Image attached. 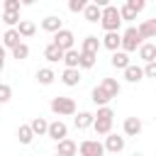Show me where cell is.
<instances>
[{
	"label": "cell",
	"instance_id": "obj_1",
	"mask_svg": "<svg viewBox=\"0 0 156 156\" xmlns=\"http://www.w3.org/2000/svg\"><path fill=\"white\" fill-rule=\"evenodd\" d=\"M119 90H122V85H119V80H117V78H102V83L93 88L90 100L100 107V105H107L110 100H115V98L119 95Z\"/></svg>",
	"mask_w": 156,
	"mask_h": 156
},
{
	"label": "cell",
	"instance_id": "obj_2",
	"mask_svg": "<svg viewBox=\"0 0 156 156\" xmlns=\"http://www.w3.org/2000/svg\"><path fill=\"white\" fill-rule=\"evenodd\" d=\"M112 119H115V112L107 107V105H100L98 107V112L93 115V129H95V134H107V132H112Z\"/></svg>",
	"mask_w": 156,
	"mask_h": 156
},
{
	"label": "cell",
	"instance_id": "obj_3",
	"mask_svg": "<svg viewBox=\"0 0 156 156\" xmlns=\"http://www.w3.org/2000/svg\"><path fill=\"white\" fill-rule=\"evenodd\" d=\"M100 24L105 32H119L122 27V17H119V10L115 5H107L100 10Z\"/></svg>",
	"mask_w": 156,
	"mask_h": 156
},
{
	"label": "cell",
	"instance_id": "obj_4",
	"mask_svg": "<svg viewBox=\"0 0 156 156\" xmlns=\"http://www.w3.org/2000/svg\"><path fill=\"white\" fill-rule=\"evenodd\" d=\"M51 112L54 115H58V117H71V115H76V100L73 98H63V95H56V98H51Z\"/></svg>",
	"mask_w": 156,
	"mask_h": 156
},
{
	"label": "cell",
	"instance_id": "obj_5",
	"mask_svg": "<svg viewBox=\"0 0 156 156\" xmlns=\"http://www.w3.org/2000/svg\"><path fill=\"white\" fill-rule=\"evenodd\" d=\"M141 41H144V39L139 37L136 27H129V29H124V34H119V49L127 51V54H129V51H136Z\"/></svg>",
	"mask_w": 156,
	"mask_h": 156
},
{
	"label": "cell",
	"instance_id": "obj_6",
	"mask_svg": "<svg viewBox=\"0 0 156 156\" xmlns=\"http://www.w3.org/2000/svg\"><path fill=\"white\" fill-rule=\"evenodd\" d=\"M78 151H80V156H102L105 154V146L98 139H85V141L78 144Z\"/></svg>",
	"mask_w": 156,
	"mask_h": 156
},
{
	"label": "cell",
	"instance_id": "obj_7",
	"mask_svg": "<svg viewBox=\"0 0 156 156\" xmlns=\"http://www.w3.org/2000/svg\"><path fill=\"white\" fill-rule=\"evenodd\" d=\"M73 41H76V37H73V32L71 29H58V32H54V44L58 46V49H73Z\"/></svg>",
	"mask_w": 156,
	"mask_h": 156
},
{
	"label": "cell",
	"instance_id": "obj_8",
	"mask_svg": "<svg viewBox=\"0 0 156 156\" xmlns=\"http://www.w3.org/2000/svg\"><path fill=\"white\" fill-rule=\"evenodd\" d=\"M46 136H49V139H54V141H58V139L68 136V127H66V122H61V119L49 122V127H46Z\"/></svg>",
	"mask_w": 156,
	"mask_h": 156
},
{
	"label": "cell",
	"instance_id": "obj_9",
	"mask_svg": "<svg viewBox=\"0 0 156 156\" xmlns=\"http://www.w3.org/2000/svg\"><path fill=\"white\" fill-rule=\"evenodd\" d=\"M105 151H110V154H119L122 149H124V136H119V134H112V132H107L105 134Z\"/></svg>",
	"mask_w": 156,
	"mask_h": 156
},
{
	"label": "cell",
	"instance_id": "obj_10",
	"mask_svg": "<svg viewBox=\"0 0 156 156\" xmlns=\"http://www.w3.org/2000/svg\"><path fill=\"white\" fill-rule=\"evenodd\" d=\"M56 154H61V156H76V154H78V144H76L73 139L63 136V139L56 141Z\"/></svg>",
	"mask_w": 156,
	"mask_h": 156
},
{
	"label": "cell",
	"instance_id": "obj_11",
	"mask_svg": "<svg viewBox=\"0 0 156 156\" xmlns=\"http://www.w3.org/2000/svg\"><path fill=\"white\" fill-rule=\"evenodd\" d=\"M122 127H124V134H127V136H139L141 129H144V124H141L139 117H127Z\"/></svg>",
	"mask_w": 156,
	"mask_h": 156
},
{
	"label": "cell",
	"instance_id": "obj_12",
	"mask_svg": "<svg viewBox=\"0 0 156 156\" xmlns=\"http://www.w3.org/2000/svg\"><path fill=\"white\" fill-rule=\"evenodd\" d=\"M61 83L68 85V88L78 85V83H80V68H63V73H61Z\"/></svg>",
	"mask_w": 156,
	"mask_h": 156
},
{
	"label": "cell",
	"instance_id": "obj_13",
	"mask_svg": "<svg viewBox=\"0 0 156 156\" xmlns=\"http://www.w3.org/2000/svg\"><path fill=\"white\" fill-rule=\"evenodd\" d=\"M139 58L146 63V61H156V44L151 41H141L139 44Z\"/></svg>",
	"mask_w": 156,
	"mask_h": 156
},
{
	"label": "cell",
	"instance_id": "obj_14",
	"mask_svg": "<svg viewBox=\"0 0 156 156\" xmlns=\"http://www.w3.org/2000/svg\"><path fill=\"white\" fill-rule=\"evenodd\" d=\"M15 29L20 32V37H22V39H29V37H34V34H37V24H34V22H29V20H20Z\"/></svg>",
	"mask_w": 156,
	"mask_h": 156
},
{
	"label": "cell",
	"instance_id": "obj_15",
	"mask_svg": "<svg viewBox=\"0 0 156 156\" xmlns=\"http://www.w3.org/2000/svg\"><path fill=\"white\" fill-rule=\"evenodd\" d=\"M136 32H139L141 39H154V37H156V20H146V22H141V24L136 27Z\"/></svg>",
	"mask_w": 156,
	"mask_h": 156
},
{
	"label": "cell",
	"instance_id": "obj_16",
	"mask_svg": "<svg viewBox=\"0 0 156 156\" xmlns=\"http://www.w3.org/2000/svg\"><path fill=\"white\" fill-rule=\"evenodd\" d=\"M122 71H124V80H127V83H139V80L144 78V71H141L139 66H134V63L124 66Z\"/></svg>",
	"mask_w": 156,
	"mask_h": 156
},
{
	"label": "cell",
	"instance_id": "obj_17",
	"mask_svg": "<svg viewBox=\"0 0 156 156\" xmlns=\"http://www.w3.org/2000/svg\"><path fill=\"white\" fill-rule=\"evenodd\" d=\"M61 27H63V22H61V17H56V15H49V17L41 20V29H44V32H51V34H54V32H58Z\"/></svg>",
	"mask_w": 156,
	"mask_h": 156
},
{
	"label": "cell",
	"instance_id": "obj_18",
	"mask_svg": "<svg viewBox=\"0 0 156 156\" xmlns=\"http://www.w3.org/2000/svg\"><path fill=\"white\" fill-rule=\"evenodd\" d=\"M100 46H105V49H110V51H117V49H119V32H105Z\"/></svg>",
	"mask_w": 156,
	"mask_h": 156
},
{
	"label": "cell",
	"instance_id": "obj_19",
	"mask_svg": "<svg viewBox=\"0 0 156 156\" xmlns=\"http://www.w3.org/2000/svg\"><path fill=\"white\" fill-rule=\"evenodd\" d=\"M20 39H22V37H20V32H17L15 27H10V29L2 34V46H5V49H12V46H17V44H20Z\"/></svg>",
	"mask_w": 156,
	"mask_h": 156
},
{
	"label": "cell",
	"instance_id": "obj_20",
	"mask_svg": "<svg viewBox=\"0 0 156 156\" xmlns=\"http://www.w3.org/2000/svg\"><path fill=\"white\" fill-rule=\"evenodd\" d=\"M98 49H100V39L93 37V34H88L80 44V51H85V54H98Z\"/></svg>",
	"mask_w": 156,
	"mask_h": 156
},
{
	"label": "cell",
	"instance_id": "obj_21",
	"mask_svg": "<svg viewBox=\"0 0 156 156\" xmlns=\"http://www.w3.org/2000/svg\"><path fill=\"white\" fill-rule=\"evenodd\" d=\"M44 58H46V61H51V63H56V61H61V58H63V49H58V46L51 41V44L44 49Z\"/></svg>",
	"mask_w": 156,
	"mask_h": 156
},
{
	"label": "cell",
	"instance_id": "obj_22",
	"mask_svg": "<svg viewBox=\"0 0 156 156\" xmlns=\"http://www.w3.org/2000/svg\"><path fill=\"white\" fill-rule=\"evenodd\" d=\"M110 63H112L115 68H124V66H129V54H127V51H122V49H117V51H112Z\"/></svg>",
	"mask_w": 156,
	"mask_h": 156
},
{
	"label": "cell",
	"instance_id": "obj_23",
	"mask_svg": "<svg viewBox=\"0 0 156 156\" xmlns=\"http://www.w3.org/2000/svg\"><path fill=\"white\" fill-rule=\"evenodd\" d=\"M73 124H76V129H88L93 124V112H78L73 117Z\"/></svg>",
	"mask_w": 156,
	"mask_h": 156
},
{
	"label": "cell",
	"instance_id": "obj_24",
	"mask_svg": "<svg viewBox=\"0 0 156 156\" xmlns=\"http://www.w3.org/2000/svg\"><path fill=\"white\" fill-rule=\"evenodd\" d=\"M29 127H32L34 136H44V134H46V127H49V122H46L44 117H34V119L29 122Z\"/></svg>",
	"mask_w": 156,
	"mask_h": 156
},
{
	"label": "cell",
	"instance_id": "obj_25",
	"mask_svg": "<svg viewBox=\"0 0 156 156\" xmlns=\"http://www.w3.org/2000/svg\"><path fill=\"white\" fill-rule=\"evenodd\" d=\"M17 136H20V144H32L34 141V132L29 124H20L17 127Z\"/></svg>",
	"mask_w": 156,
	"mask_h": 156
},
{
	"label": "cell",
	"instance_id": "obj_26",
	"mask_svg": "<svg viewBox=\"0 0 156 156\" xmlns=\"http://www.w3.org/2000/svg\"><path fill=\"white\" fill-rule=\"evenodd\" d=\"M78 54L80 51H76V49H66L63 51V63H66V68H78Z\"/></svg>",
	"mask_w": 156,
	"mask_h": 156
},
{
	"label": "cell",
	"instance_id": "obj_27",
	"mask_svg": "<svg viewBox=\"0 0 156 156\" xmlns=\"http://www.w3.org/2000/svg\"><path fill=\"white\" fill-rule=\"evenodd\" d=\"M37 80H39L41 85H51V83L56 80V73H54L51 68H39V71H37Z\"/></svg>",
	"mask_w": 156,
	"mask_h": 156
},
{
	"label": "cell",
	"instance_id": "obj_28",
	"mask_svg": "<svg viewBox=\"0 0 156 156\" xmlns=\"http://www.w3.org/2000/svg\"><path fill=\"white\" fill-rule=\"evenodd\" d=\"M83 15H85L88 22H100V7L93 5V2H88V5L83 7Z\"/></svg>",
	"mask_w": 156,
	"mask_h": 156
},
{
	"label": "cell",
	"instance_id": "obj_29",
	"mask_svg": "<svg viewBox=\"0 0 156 156\" xmlns=\"http://www.w3.org/2000/svg\"><path fill=\"white\" fill-rule=\"evenodd\" d=\"M95 58H98V54H85V51H80V54H78V68H93V66H95Z\"/></svg>",
	"mask_w": 156,
	"mask_h": 156
},
{
	"label": "cell",
	"instance_id": "obj_30",
	"mask_svg": "<svg viewBox=\"0 0 156 156\" xmlns=\"http://www.w3.org/2000/svg\"><path fill=\"white\" fill-rule=\"evenodd\" d=\"M12 56H15L17 61H22V58H27V56H29V46L20 41L17 46H12Z\"/></svg>",
	"mask_w": 156,
	"mask_h": 156
},
{
	"label": "cell",
	"instance_id": "obj_31",
	"mask_svg": "<svg viewBox=\"0 0 156 156\" xmlns=\"http://www.w3.org/2000/svg\"><path fill=\"white\" fill-rule=\"evenodd\" d=\"M119 10V17H122V22H132V20H136V12L129 7V5H122V7H117Z\"/></svg>",
	"mask_w": 156,
	"mask_h": 156
},
{
	"label": "cell",
	"instance_id": "obj_32",
	"mask_svg": "<svg viewBox=\"0 0 156 156\" xmlns=\"http://www.w3.org/2000/svg\"><path fill=\"white\" fill-rule=\"evenodd\" d=\"M10 98H12V88L7 83H0V105L10 102Z\"/></svg>",
	"mask_w": 156,
	"mask_h": 156
},
{
	"label": "cell",
	"instance_id": "obj_33",
	"mask_svg": "<svg viewBox=\"0 0 156 156\" xmlns=\"http://www.w3.org/2000/svg\"><path fill=\"white\" fill-rule=\"evenodd\" d=\"M2 22H5L7 27H15V24L20 22V12H2Z\"/></svg>",
	"mask_w": 156,
	"mask_h": 156
},
{
	"label": "cell",
	"instance_id": "obj_34",
	"mask_svg": "<svg viewBox=\"0 0 156 156\" xmlns=\"http://www.w3.org/2000/svg\"><path fill=\"white\" fill-rule=\"evenodd\" d=\"M90 0H68V10L71 12H83V7L88 5Z\"/></svg>",
	"mask_w": 156,
	"mask_h": 156
},
{
	"label": "cell",
	"instance_id": "obj_35",
	"mask_svg": "<svg viewBox=\"0 0 156 156\" xmlns=\"http://www.w3.org/2000/svg\"><path fill=\"white\" fill-rule=\"evenodd\" d=\"M146 78H156V61H146V66L141 68Z\"/></svg>",
	"mask_w": 156,
	"mask_h": 156
},
{
	"label": "cell",
	"instance_id": "obj_36",
	"mask_svg": "<svg viewBox=\"0 0 156 156\" xmlns=\"http://www.w3.org/2000/svg\"><path fill=\"white\" fill-rule=\"evenodd\" d=\"M124 5H129V7H132V10L136 12V15H139V12H141V10L146 7V0H127Z\"/></svg>",
	"mask_w": 156,
	"mask_h": 156
},
{
	"label": "cell",
	"instance_id": "obj_37",
	"mask_svg": "<svg viewBox=\"0 0 156 156\" xmlns=\"http://www.w3.org/2000/svg\"><path fill=\"white\" fill-rule=\"evenodd\" d=\"M2 5H5V12H20V7H22L20 0H5Z\"/></svg>",
	"mask_w": 156,
	"mask_h": 156
},
{
	"label": "cell",
	"instance_id": "obj_38",
	"mask_svg": "<svg viewBox=\"0 0 156 156\" xmlns=\"http://www.w3.org/2000/svg\"><path fill=\"white\" fill-rule=\"evenodd\" d=\"M90 2H93V5H98L100 10H102V7H107V5H112V0H90Z\"/></svg>",
	"mask_w": 156,
	"mask_h": 156
},
{
	"label": "cell",
	"instance_id": "obj_39",
	"mask_svg": "<svg viewBox=\"0 0 156 156\" xmlns=\"http://www.w3.org/2000/svg\"><path fill=\"white\" fill-rule=\"evenodd\" d=\"M5 56H7V51H5V46H0V71L5 68Z\"/></svg>",
	"mask_w": 156,
	"mask_h": 156
},
{
	"label": "cell",
	"instance_id": "obj_40",
	"mask_svg": "<svg viewBox=\"0 0 156 156\" xmlns=\"http://www.w3.org/2000/svg\"><path fill=\"white\" fill-rule=\"evenodd\" d=\"M37 0H20V5H34Z\"/></svg>",
	"mask_w": 156,
	"mask_h": 156
},
{
	"label": "cell",
	"instance_id": "obj_41",
	"mask_svg": "<svg viewBox=\"0 0 156 156\" xmlns=\"http://www.w3.org/2000/svg\"><path fill=\"white\" fill-rule=\"evenodd\" d=\"M132 156H141V154H132Z\"/></svg>",
	"mask_w": 156,
	"mask_h": 156
},
{
	"label": "cell",
	"instance_id": "obj_42",
	"mask_svg": "<svg viewBox=\"0 0 156 156\" xmlns=\"http://www.w3.org/2000/svg\"><path fill=\"white\" fill-rule=\"evenodd\" d=\"M54 156H61V154H54Z\"/></svg>",
	"mask_w": 156,
	"mask_h": 156
}]
</instances>
